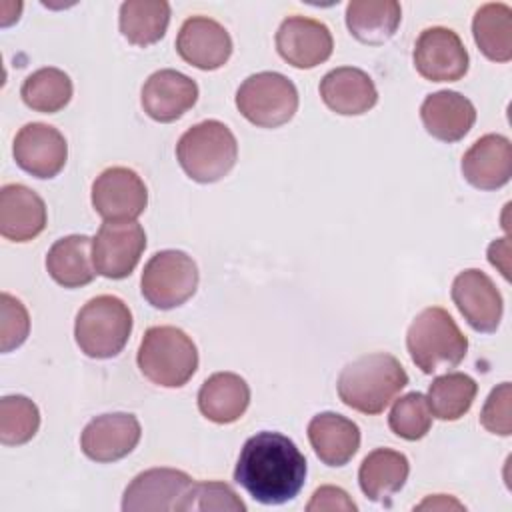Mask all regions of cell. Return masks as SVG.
Instances as JSON below:
<instances>
[{"mask_svg":"<svg viewBox=\"0 0 512 512\" xmlns=\"http://www.w3.org/2000/svg\"><path fill=\"white\" fill-rule=\"evenodd\" d=\"M142 428L134 414L112 412L92 418L82 434L80 448L94 462H116L128 456L140 442Z\"/></svg>","mask_w":512,"mask_h":512,"instance_id":"cell-15","label":"cell"},{"mask_svg":"<svg viewBox=\"0 0 512 512\" xmlns=\"http://www.w3.org/2000/svg\"><path fill=\"white\" fill-rule=\"evenodd\" d=\"M12 154L24 172L46 180L58 176L66 166L68 144L58 128L44 122H30L18 130Z\"/></svg>","mask_w":512,"mask_h":512,"instance_id":"cell-12","label":"cell"},{"mask_svg":"<svg viewBox=\"0 0 512 512\" xmlns=\"http://www.w3.org/2000/svg\"><path fill=\"white\" fill-rule=\"evenodd\" d=\"M194 510H226L246 512V504L240 496L224 482H194L180 502L178 512Z\"/></svg>","mask_w":512,"mask_h":512,"instance_id":"cell-34","label":"cell"},{"mask_svg":"<svg viewBox=\"0 0 512 512\" xmlns=\"http://www.w3.org/2000/svg\"><path fill=\"white\" fill-rule=\"evenodd\" d=\"M308 512H356L358 506L354 500L338 486H320L314 490L310 502L306 504Z\"/></svg>","mask_w":512,"mask_h":512,"instance_id":"cell-37","label":"cell"},{"mask_svg":"<svg viewBox=\"0 0 512 512\" xmlns=\"http://www.w3.org/2000/svg\"><path fill=\"white\" fill-rule=\"evenodd\" d=\"M44 200L24 184L0 190V234L10 242H30L46 228Z\"/></svg>","mask_w":512,"mask_h":512,"instance_id":"cell-20","label":"cell"},{"mask_svg":"<svg viewBox=\"0 0 512 512\" xmlns=\"http://www.w3.org/2000/svg\"><path fill=\"white\" fill-rule=\"evenodd\" d=\"M146 248L144 228L132 222H104L92 238V262L100 276L122 280L130 276Z\"/></svg>","mask_w":512,"mask_h":512,"instance_id":"cell-10","label":"cell"},{"mask_svg":"<svg viewBox=\"0 0 512 512\" xmlns=\"http://www.w3.org/2000/svg\"><path fill=\"white\" fill-rule=\"evenodd\" d=\"M408 474L410 462L402 452L376 448L362 460L358 470V484L368 500L386 502L404 488Z\"/></svg>","mask_w":512,"mask_h":512,"instance_id":"cell-25","label":"cell"},{"mask_svg":"<svg viewBox=\"0 0 512 512\" xmlns=\"http://www.w3.org/2000/svg\"><path fill=\"white\" fill-rule=\"evenodd\" d=\"M488 260L492 266H496L504 278H510V242L508 238L494 240L488 246Z\"/></svg>","mask_w":512,"mask_h":512,"instance_id":"cell-38","label":"cell"},{"mask_svg":"<svg viewBox=\"0 0 512 512\" xmlns=\"http://www.w3.org/2000/svg\"><path fill=\"white\" fill-rule=\"evenodd\" d=\"M92 206L104 222H132L148 206L144 180L126 166H112L92 182Z\"/></svg>","mask_w":512,"mask_h":512,"instance_id":"cell-9","label":"cell"},{"mask_svg":"<svg viewBox=\"0 0 512 512\" xmlns=\"http://www.w3.org/2000/svg\"><path fill=\"white\" fill-rule=\"evenodd\" d=\"M308 440L314 454L326 466L348 464L360 448V428L336 412H320L308 424Z\"/></svg>","mask_w":512,"mask_h":512,"instance_id":"cell-23","label":"cell"},{"mask_svg":"<svg viewBox=\"0 0 512 512\" xmlns=\"http://www.w3.org/2000/svg\"><path fill=\"white\" fill-rule=\"evenodd\" d=\"M194 480L176 468H150L140 472L124 490V512H178Z\"/></svg>","mask_w":512,"mask_h":512,"instance_id":"cell-14","label":"cell"},{"mask_svg":"<svg viewBox=\"0 0 512 512\" xmlns=\"http://www.w3.org/2000/svg\"><path fill=\"white\" fill-rule=\"evenodd\" d=\"M278 54L294 68H316L332 56L334 40L328 26L306 16H288L276 32Z\"/></svg>","mask_w":512,"mask_h":512,"instance_id":"cell-16","label":"cell"},{"mask_svg":"<svg viewBox=\"0 0 512 512\" xmlns=\"http://www.w3.org/2000/svg\"><path fill=\"white\" fill-rule=\"evenodd\" d=\"M450 296L458 312L476 332L488 334L498 330L504 302L502 294L486 272L478 268L462 270L452 282Z\"/></svg>","mask_w":512,"mask_h":512,"instance_id":"cell-13","label":"cell"},{"mask_svg":"<svg viewBox=\"0 0 512 512\" xmlns=\"http://www.w3.org/2000/svg\"><path fill=\"white\" fill-rule=\"evenodd\" d=\"M478 384L464 372H448L432 380L426 400L434 418L444 422L460 420L474 404Z\"/></svg>","mask_w":512,"mask_h":512,"instance_id":"cell-30","label":"cell"},{"mask_svg":"<svg viewBox=\"0 0 512 512\" xmlns=\"http://www.w3.org/2000/svg\"><path fill=\"white\" fill-rule=\"evenodd\" d=\"M420 118L426 132L440 142L462 140L476 122L474 104L454 90L428 94L420 106Z\"/></svg>","mask_w":512,"mask_h":512,"instance_id":"cell-22","label":"cell"},{"mask_svg":"<svg viewBox=\"0 0 512 512\" xmlns=\"http://www.w3.org/2000/svg\"><path fill=\"white\" fill-rule=\"evenodd\" d=\"M176 52L194 68L218 70L232 56V38L220 22L208 16H192L180 26Z\"/></svg>","mask_w":512,"mask_h":512,"instance_id":"cell-17","label":"cell"},{"mask_svg":"<svg viewBox=\"0 0 512 512\" xmlns=\"http://www.w3.org/2000/svg\"><path fill=\"white\" fill-rule=\"evenodd\" d=\"M38 428L40 410L30 398L12 394L0 400V442L4 446H20L30 442Z\"/></svg>","mask_w":512,"mask_h":512,"instance_id":"cell-32","label":"cell"},{"mask_svg":"<svg viewBox=\"0 0 512 512\" xmlns=\"http://www.w3.org/2000/svg\"><path fill=\"white\" fill-rule=\"evenodd\" d=\"M306 472V458L288 436L262 430L244 442L234 480L256 502L280 506L298 496L306 482Z\"/></svg>","mask_w":512,"mask_h":512,"instance_id":"cell-1","label":"cell"},{"mask_svg":"<svg viewBox=\"0 0 512 512\" xmlns=\"http://www.w3.org/2000/svg\"><path fill=\"white\" fill-rule=\"evenodd\" d=\"M136 362L152 384L180 388L198 368V350L184 330L176 326H152L144 332Z\"/></svg>","mask_w":512,"mask_h":512,"instance_id":"cell-5","label":"cell"},{"mask_svg":"<svg viewBox=\"0 0 512 512\" xmlns=\"http://www.w3.org/2000/svg\"><path fill=\"white\" fill-rule=\"evenodd\" d=\"M130 332L132 312L118 296H96L76 314L74 338L88 358L106 360L118 356L124 350Z\"/></svg>","mask_w":512,"mask_h":512,"instance_id":"cell-6","label":"cell"},{"mask_svg":"<svg viewBox=\"0 0 512 512\" xmlns=\"http://www.w3.org/2000/svg\"><path fill=\"white\" fill-rule=\"evenodd\" d=\"M30 332V316L26 306L8 292L0 296V350L12 352L22 346Z\"/></svg>","mask_w":512,"mask_h":512,"instance_id":"cell-35","label":"cell"},{"mask_svg":"<svg viewBox=\"0 0 512 512\" xmlns=\"http://www.w3.org/2000/svg\"><path fill=\"white\" fill-rule=\"evenodd\" d=\"M466 182L478 190H498L512 176V144L502 134H484L462 156Z\"/></svg>","mask_w":512,"mask_h":512,"instance_id":"cell-19","label":"cell"},{"mask_svg":"<svg viewBox=\"0 0 512 512\" xmlns=\"http://www.w3.org/2000/svg\"><path fill=\"white\" fill-rule=\"evenodd\" d=\"M474 42L492 62L512 58V8L504 2L482 4L472 20Z\"/></svg>","mask_w":512,"mask_h":512,"instance_id":"cell-28","label":"cell"},{"mask_svg":"<svg viewBox=\"0 0 512 512\" xmlns=\"http://www.w3.org/2000/svg\"><path fill=\"white\" fill-rule=\"evenodd\" d=\"M176 158L190 180L212 184L222 180L234 168L238 142L224 122L204 120L180 136Z\"/></svg>","mask_w":512,"mask_h":512,"instance_id":"cell-3","label":"cell"},{"mask_svg":"<svg viewBox=\"0 0 512 512\" xmlns=\"http://www.w3.org/2000/svg\"><path fill=\"white\" fill-rule=\"evenodd\" d=\"M198 266L182 250H160L144 266L140 290L158 310H172L188 302L198 288Z\"/></svg>","mask_w":512,"mask_h":512,"instance_id":"cell-8","label":"cell"},{"mask_svg":"<svg viewBox=\"0 0 512 512\" xmlns=\"http://www.w3.org/2000/svg\"><path fill=\"white\" fill-rule=\"evenodd\" d=\"M510 400H512V388L510 382L498 384L490 396L484 402V408L480 412V424L498 436H510L512 434V416H510Z\"/></svg>","mask_w":512,"mask_h":512,"instance_id":"cell-36","label":"cell"},{"mask_svg":"<svg viewBox=\"0 0 512 512\" xmlns=\"http://www.w3.org/2000/svg\"><path fill=\"white\" fill-rule=\"evenodd\" d=\"M390 430L408 442L420 440L430 432L432 412L428 408V400L420 392H408L400 396L388 416Z\"/></svg>","mask_w":512,"mask_h":512,"instance_id":"cell-33","label":"cell"},{"mask_svg":"<svg viewBox=\"0 0 512 512\" xmlns=\"http://www.w3.org/2000/svg\"><path fill=\"white\" fill-rule=\"evenodd\" d=\"M198 100V84L172 68L156 70L142 86L140 102L144 112L162 124L182 118Z\"/></svg>","mask_w":512,"mask_h":512,"instance_id":"cell-18","label":"cell"},{"mask_svg":"<svg viewBox=\"0 0 512 512\" xmlns=\"http://www.w3.org/2000/svg\"><path fill=\"white\" fill-rule=\"evenodd\" d=\"M322 102L340 116H360L378 102V90L372 78L354 66H340L320 80Z\"/></svg>","mask_w":512,"mask_h":512,"instance_id":"cell-21","label":"cell"},{"mask_svg":"<svg viewBox=\"0 0 512 512\" xmlns=\"http://www.w3.org/2000/svg\"><path fill=\"white\" fill-rule=\"evenodd\" d=\"M426 508H432V510H436V508H440V510H446V508H456V510H462L464 506H462L458 500L450 498V496H444V494H436V496H430V498H426L424 502H420V504L416 506V510H426Z\"/></svg>","mask_w":512,"mask_h":512,"instance_id":"cell-39","label":"cell"},{"mask_svg":"<svg viewBox=\"0 0 512 512\" xmlns=\"http://www.w3.org/2000/svg\"><path fill=\"white\" fill-rule=\"evenodd\" d=\"M46 270L64 288H80L98 274L92 262V238L70 234L56 240L46 254Z\"/></svg>","mask_w":512,"mask_h":512,"instance_id":"cell-26","label":"cell"},{"mask_svg":"<svg viewBox=\"0 0 512 512\" xmlns=\"http://www.w3.org/2000/svg\"><path fill=\"white\" fill-rule=\"evenodd\" d=\"M406 384L408 374L396 356L372 352L342 368L336 390L348 408L374 416L384 412Z\"/></svg>","mask_w":512,"mask_h":512,"instance_id":"cell-2","label":"cell"},{"mask_svg":"<svg viewBox=\"0 0 512 512\" xmlns=\"http://www.w3.org/2000/svg\"><path fill=\"white\" fill-rule=\"evenodd\" d=\"M250 404L246 380L234 372H216L198 390V410L214 424L240 420Z\"/></svg>","mask_w":512,"mask_h":512,"instance_id":"cell-24","label":"cell"},{"mask_svg":"<svg viewBox=\"0 0 512 512\" xmlns=\"http://www.w3.org/2000/svg\"><path fill=\"white\" fill-rule=\"evenodd\" d=\"M120 32L134 46H150L164 38L170 4L164 0H128L120 6Z\"/></svg>","mask_w":512,"mask_h":512,"instance_id":"cell-29","label":"cell"},{"mask_svg":"<svg viewBox=\"0 0 512 512\" xmlns=\"http://www.w3.org/2000/svg\"><path fill=\"white\" fill-rule=\"evenodd\" d=\"M406 348L424 374L458 366L468 352V338L440 306L424 308L410 324Z\"/></svg>","mask_w":512,"mask_h":512,"instance_id":"cell-4","label":"cell"},{"mask_svg":"<svg viewBox=\"0 0 512 512\" xmlns=\"http://www.w3.org/2000/svg\"><path fill=\"white\" fill-rule=\"evenodd\" d=\"M402 20L396 0H352L346 6L348 32L362 44L378 46L388 42Z\"/></svg>","mask_w":512,"mask_h":512,"instance_id":"cell-27","label":"cell"},{"mask_svg":"<svg viewBox=\"0 0 512 512\" xmlns=\"http://www.w3.org/2000/svg\"><path fill=\"white\" fill-rule=\"evenodd\" d=\"M236 108L258 128H278L294 118L298 90L280 72H258L248 76L236 90Z\"/></svg>","mask_w":512,"mask_h":512,"instance_id":"cell-7","label":"cell"},{"mask_svg":"<svg viewBox=\"0 0 512 512\" xmlns=\"http://www.w3.org/2000/svg\"><path fill=\"white\" fill-rule=\"evenodd\" d=\"M414 68L430 82H456L468 72V50L460 36L444 26L420 32L414 44Z\"/></svg>","mask_w":512,"mask_h":512,"instance_id":"cell-11","label":"cell"},{"mask_svg":"<svg viewBox=\"0 0 512 512\" xmlns=\"http://www.w3.org/2000/svg\"><path fill=\"white\" fill-rule=\"evenodd\" d=\"M72 92L74 88L70 76L54 66H46L32 72L20 88L24 104L42 114H56L62 108H66L72 98Z\"/></svg>","mask_w":512,"mask_h":512,"instance_id":"cell-31","label":"cell"}]
</instances>
